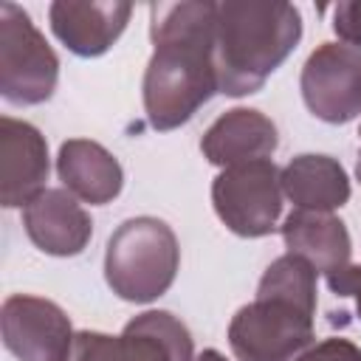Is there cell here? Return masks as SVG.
Here are the masks:
<instances>
[{
	"instance_id": "obj_1",
	"label": "cell",
	"mask_w": 361,
	"mask_h": 361,
	"mask_svg": "<svg viewBox=\"0 0 361 361\" xmlns=\"http://www.w3.org/2000/svg\"><path fill=\"white\" fill-rule=\"evenodd\" d=\"M217 3L180 0L149 6L152 56L144 71V113L152 130L166 133L186 124L214 93Z\"/></svg>"
},
{
	"instance_id": "obj_2",
	"label": "cell",
	"mask_w": 361,
	"mask_h": 361,
	"mask_svg": "<svg viewBox=\"0 0 361 361\" xmlns=\"http://www.w3.org/2000/svg\"><path fill=\"white\" fill-rule=\"evenodd\" d=\"M316 276L319 271L296 254H282L265 268L254 302L243 305L228 324L237 361H296L313 347Z\"/></svg>"
},
{
	"instance_id": "obj_3",
	"label": "cell",
	"mask_w": 361,
	"mask_h": 361,
	"mask_svg": "<svg viewBox=\"0 0 361 361\" xmlns=\"http://www.w3.org/2000/svg\"><path fill=\"white\" fill-rule=\"evenodd\" d=\"M302 11L279 0L217 3L214 65L223 96H251L296 51Z\"/></svg>"
},
{
	"instance_id": "obj_4",
	"label": "cell",
	"mask_w": 361,
	"mask_h": 361,
	"mask_svg": "<svg viewBox=\"0 0 361 361\" xmlns=\"http://www.w3.org/2000/svg\"><path fill=\"white\" fill-rule=\"evenodd\" d=\"M180 268V245L175 231L149 214L124 220L104 248V279L110 290L133 305L164 296Z\"/></svg>"
},
{
	"instance_id": "obj_5",
	"label": "cell",
	"mask_w": 361,
	"mask_h": 361,
	"mask_svg": "<svg viewBox=\"0 0 361 361\" xmlns=\"http://www.w3.org/2000/svg\"><path fill=\"white\" fill-rule=\"evenodd\" d=\"M59 56L17 3H0V96L14 107H34L54 96Z\"/></svg>"
},
{
	"instance_id": "obj_6",
	"label": "cell",
	"mask_w": 361,
	"mask_h": 361,
	"mask_svg": "<svg viewBox=\"0 0 361 361\" xmlns=\"http://www.w3.org/2000/svg\"><path fill=\"white\" fill-rule=\"evenodd\" d=\"M71 361H195V341L175 313L144 310L118 336L79 330Z\"/></svg>"
},
{
	"instance_id": "obj_7",
	"label": "cell",
	"mask_w": 361,
	"mask_h": 361,
	"mask_svg": "<svg viewBox=\"0 0 361 361\" xmlns=\"http://www.w3.org/2000/svg\"><path fill=\"white\" fill-rule=\"evenodd\" d=\"M282 169L251 161L223 169L212 183V206L220 223L237 237H268L282 217Z\"/></svg>"
},
{
	"instance_id": "obj_8",
	"label": "cell",
	"mask_w": 361,
	"mask_h": 361,
	"mask_svg": "<svg viewBox=\"0 0 361 361\" xmlns=\"http://www.w3.org/2000/svg\"><path fill=\"white\" fill-rule=\"evenodd\" d=\"M305 107L327 124H347L361 116V51L344 42H322L299 76Z\"/></svg>"
},
{
	"instance_id": "obj_9",
	"label": "cell",
	"mask_w": 361,
	"mask_h": 361,
	"mask_svg": "<svg viewBox=\"0 0 361 361\" xmlns=\"http://www.w3.org/2000/svg\"><path fill=\"white\" fill-rule=\"evenodd\" d=\"M6 350L20 361H71L73 327L68 313L42 296L11 293L0 307Z\"/></svg>"
},
{
	"instance_id": "obj_10",
	"label": "cell",
	"mask_w": 361,
	"mask_h": 361,
	"mask_svg": "<svg viewBox=\"0 0 361 361\" xmlns=\"http://www.w3.org/2000/svg\"><path fill=\"white\" fill-rule=\"evenodd\" d=\"M130 14L133 3L121 0H56L48 6L54 37L82 59L107 54L124 34Z\"/></svg>"
},
{
	"instance_id": "obj_11",
	"label": "cell",
	"mask_w": 361,
	"mask_h": 361,
	"mask_svg": "<svg viewBox=\"0 0 361 361\" xmlns=\"http://www.w3.org/2000/svg\"><path fill=\"white\" fill-rule=\"evenodd\" d=\"M51 172L45 135L14 116L0 118V203L6 209L25 206L45 186Z\"/></svg>"
},
{
	"instance_id": "obj_12",
	"label": "cell",
	"mask_w": 361,
	"mask_h": 361,
	"mask_svg": "<svg viewBox=\"0 0 361 361\" xmlns=\"http://www.w3.org/2000/svg\"><path fill=\"white\" fill-rule=\"evenodd\" d=\"M23 226L28 240L48 257H76L93 237V220L82 203L59 186L42 189L23 206Z\"/></svg>"
},
{
	"instance_id": "obj_13",
	"label": "cell",
	"mask_w": 361,
	"mask_h": 361,
	"mask_svg": "<svg viewBox=\"0 0 361 361\" xmlns=\"http://www.w3.org/2000/svg\"><path fill=\"white\" fill-rule=\"evenodd\" d=\"M279 147L276 124L254 107H231L217 116L200 138V152L209 164L228 169L237 164L268 161Z\"/></svg>"
},
{
	"instance_id": "obj_14",
	"label": "cell",
	"mask_w": 361,
	"mask_h": 361,
	"mask_svg": "<svg viewBox=\"0 0 361 361\" xmlns=\"http://www.w3.org/2000/svg\"><path fill=\"white\" fill-rule=\"evenodd\" d=\"M56 175L62 189L90 206H104L121 195L124 169L118 158L90 138H68L56 152Z\"/></svg>"
},
{
	"instance_id": "obj_15",
	"label": "cell",
	"mask_w": 361,
	"mask_h": 361,
	"mask_svg": "<svg viewBox=\"0 0 361 361\" xmlns=\"http://www.w3.org/2000/svg\"><path fill=\"white\" fill-rule=\"evenodd\" d=\"M282 192L299 212L333 214L350 200V178L344 166L319 152H302L282 166Z\"/></svg>"
},
{
	"instance_id": "obj_16",
	"label": "cell",
	"mask_w": 361,
	"mask_h": 361,
	"mask_svg": "<svg viewBox=\"0 0 361 361\" xmlns=\"http://www.w3.org/2000/svg\"><path fill=\"white\" fill-rule=\"evenodd\" d=\"M282 243L288 254L307 259L324 276L350 265V254H353V240L344 220L322 212L293 209L282 223Z\"/></svg>"
},
{
	"instance_id": "obj_17",
	"label": "cell",
	"mask_w": 361,
	"mask_h": 361,
	"mask_svg": "<svg viewBox=\"0 0 361 361\" xmlns=\"http://www.w3.org/2000/svg\"><path fill=\"white\" fill-rule=\"evenodd\" d=\"M333 31L344 45L361 51V0H341L333 6Z\"/></svg>"
},
{
	"instance_id": "obj_18",
	"label": "cell",
	"mask_w": 361,
	"mask_h": 361,
	"mask_svg": "<svg viewBox=\"0 0 361 361\" xmlns=\"http://www.w3.org/2000/svg\"><path fill=\"white\" fill-rule=\"evenodd\" d=\"M296 361H361V347L353 344L350 338H324L319 344H313L310 350H305Z\"/></svg>"
},
{
	"instance_id": "obj_19",
	"label": "cell",
	"mask_w": 361,
	"mask_h": 361,
	"mask_svg": "<svg viewBox=\"0 0 361 361\" xmlns=\"http://www.w3.org/2000/svg\"><path fill=\"white\" fill-rule=\"evenodd\" d=\"M327 288L338 299H353L358 322H361V265H344L341 271H333L324 276Z\"/></svg>"
},
{
	"instance_id": "obj_20",
	"label": "cell",
	"mask_w": 361,
	"mask_h": 361,
	"mask_svg": "<svg viewBox=\"0 0 361 361\" xmlns=\"http://www.w3.org/2000/svg\"><path fill=\"white\" fill-rule=\"evenodd\" d=\"M195 361H228L220 350H214V347H209V350H203L200 355H195Z\"/></svg>"
},
{
	"instance_id": "obj_21",
	"label": "cell",
	"mask_w": 361,
	"mask_h": 361,
	"mask_svg": "<svg viewBox=\"0 0 361 361\" xmlns=\"http://www.w3.org/2000/svg\"><path fill=\"white\" fill-rule=\"evenodd\" d=\"M361 135V133H358ZM355 175H358V180H361V152H358V161H355Z\"/></svg>"
}]
</instances>
